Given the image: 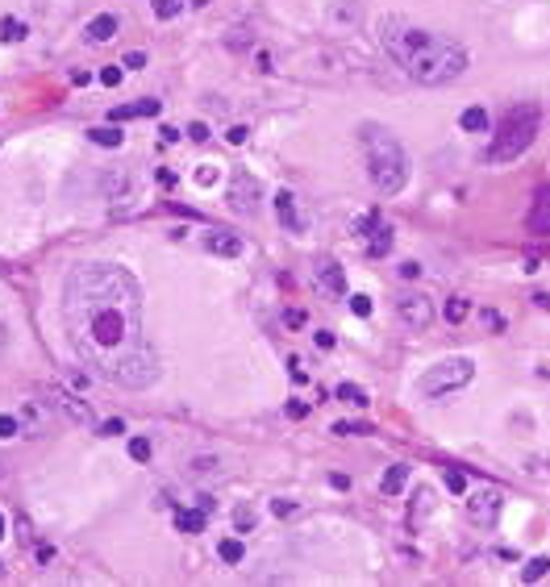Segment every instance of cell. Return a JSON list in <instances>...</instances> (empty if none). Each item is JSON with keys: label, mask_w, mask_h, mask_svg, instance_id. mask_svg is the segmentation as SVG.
<instances>
[{"label": "cell", "mask_w": 550, "mask_h": 587, "mask_svg": "<svg viewBox=\"0 0 550 587\" xmlns=\"http://www.w3.org/2000/svg\"><path fill=\"white\" fill-rule=\"evenodd\" d=\"M63 321L75 354L104 379L142 392L159 379V354L142 333V288L117 263H84L63 283Z\"/></svg>", "instance_id": "1"}, {"label": "cell", "mask_w": 550, "mask_h": 587, "mask_svg": "<svg viewBox=\"0 0 550 587\" xmlns=\"http://www.w3.org/2000/svg\"><path fill=\"white\" fill-rule=\"evenodd\" d=\"M379 46L421 88L455 84L467 71V50L455 38H442V34H429L421 25H409L405 17H384L379 21Z\"/></svg>", "instance_id": "2"}, {"label": "cell", "mask_w": 550, "mask_h": 587, "mask_svg": "<svg viewBox=\"0 0 550 587\" xmlns=\"http://www.w3.org/2000/svg\"><path fill=\"white\" fill-rule=\"evenodd\" d=\"M363 146H367V175L375 183L379 196H396L409 183V154L384 125H363Z\"/></svg>", "instance_id": "3"}, {"label": "cell", "mask_w": 550, "mask_h": 587, "mask_svg": "<svg viewBox=\"0 0 550 587\" xmlns=\"http://www.w3.org/2000/svg\"><path fill=\"white\" fill-rule=\"evenodd\" d=\"M538 130H542V109H538V104H513V109L501 117L496 134H492L488 159H492V163H513V159H521V154L534 146Z\"/></svg>", "instance_id": "4"}, {"label": "cell", "mask_w": 550, "mask_h": 587, "mask_svg": "<svg viewBox=\"0 0 550 587\" xmlns=\"http://www.w3.org/2000/svg\"><path fill=\"white\" fill-rule=\"evenodd\" d=\"M471 379H475V362L471 359H442L421 375V392L425 396H446V392L467 388Z\"/></svg>", "instance_id": "5"}, {"label": "cell", "mask_w": 550, "mask_h": 587, "mask_svg": "<svg viewBox=\"0 0 550 587\" xmlns=\"http://www.w3.org/2000/svg\"><path fill=\"white\" fill-rule=\"evenodd\" d=\"M226 200H229V209H233V213H242V217H255V213H259V180H255V175H246V171L229 175Z\"/></svg>", "instance_id": "6"}, {"label": "cell", "mask_w": 550, "mask_h": 587, "mask_svg": "<svg viewBox=\"0 0 550 587\" xmlns=\"http://www.w3.org/2000/svg\"><path fill=\"white\" fill-rule=\"evenodd\" d=\"M501 508H504V496L496 488H484V492H475V496L467 500V517H471L479 529H492V525L501 521Z\"/></svg>", "instance_id": "7"}, {"label": "cell", "mask_w": 550, "mask_h": 587, "mask_svg": "<svg viewBox=\"0 0 550 587\" xmlns=\"http://www.w3.org/2000/svg\"><path fill=\"white\" fill-rule=\"evenodd\" d=\"M396 316H401L409 329H429L434 304H429V296H421V292H401V296H396Z\"/></svg>", "instance_id": "8"}, {"label": "cell", "mask_w": 550, "mask_h": 587, "mask_svg": "<svg viewBox=\"0 0 550 587\" xmlns=\"http://www.w3.org/2000/svg\"><path fill=\"white\" fill-rule=\"evenodd\" d=\"M42 396H46V404L59 408L67 421H75V425H96V416H92L88 400H75V396H67L63 388H42Z\"/></svg>", "instance_id": "9"}, {"label": "cell", "mask_w": 550, "mask_h": 587, "mask_svg": "<svg viewBox=\"0 0 550 587\" xmlns=\"http://www.w3.org/2000/svg\"><path fill=\"white\" fill-rule=\"evenodd\" d=\"M525 229L534 237H550V183H542L530 200V213H525Z\"/></svg>", "instance_id": "10"}, {"label": "cell", "mask_w": 550, "mask_h": 587, "mask_svg": "<svg viewBox=\"0 0 550 587\" xmlns=\"http://www.w3.org/2000/svg\"><path fill=\"white\" fill-rule=\"evenodd\" d=\"M204 250L217 254V259H238V254H242V237L229 233V229H209V233H204Z\"/></svg>", "instance_id": "11"}, {"label": "cell", "mask_w": 550, "mask_h": 587, "mask_svg": "<svg viewBox=\"0 0 550 587\" xmlns=\"http://www.w3.org/2000/svg\"><path fill=\"white\" fill-rule=\"evenodd\" d=\"M313 279H317V288L325 292V296H338V300H342V292H346V271H342L338 263L321 259L317 271H313Z\"/></svg>", "instance_id": "12"}, {"label": "cell", "mask_w": 550, "mask_h": 587, "mask_svg": "<svg viewBox=\"0 0 550 587\" xmlns=\"http://www.w3.org/2000/svg\"><path fill=\"white\" fill-rule=\"evenodd\" d=\"M275 213H279V225L288 229V233H300V217H296V196L288 192V187H279L275 192Z\"/></svg>", "instance_id": "13"}, {"label": "cell", "mask_w": 550, "mask_h": 587, "mask_svg": "<svg viewBox=\"0 0 550 587\" xmlns=\"http://www.w3.org/2000/svg\"><path fill=\"white\" fill-rule=\"evenodd\" d=\"M117 25H121V21H117V17H113V13H100V17H92L88 21V30H84V38H88V42H113V38H117Z\"/></svg>", "instance_id": "14"}, {"label": "cell", "mask_w": 550, "mask_h": 587, "mask_svg": "<svg viewBox=\"0 0 550 587\" xmlns=\"http://www.w3.org/2000/svg\"><path fill=\"white\" fill-rule=\"evenodd\" d=\"M405 483H409V466H388V475L379 479V492L384 496H401Z\"/></svg>", "instance_id": "15"}, {"label": "cell", "mask_w": 550, "mask_h": 587, "mask_svg": "<svg viewBox=\"0 0 550 587\" xmlns=\"http://www.w3.org/2000/svg\"><path fill=\"white\" fill-rule=\"evenodd\" d=\"M388 250H392V229H388V225H375V229H371V237H367V254H371V259H384Z\"/></svg>", "instance_id": "16"}, {"label": "cell", "mask_w": 550, "mask_h": 587, "mask_svg": "<svg viewBox=\"0 0 550 587\" xmlns=\"http://www.w3.org/2000/svg\"><path fill=\"white\" fill-rule=\"evenodd\" d=\"M458 125H463L467 134H484V130H488V113H484L479 104H471V109L458 113Z\"/></svg>", "instance_id": "17"}, {"label": "cell", "mask_w": 550, "mask_h": 587, "mask_svg": "<svg viewBox=\"0 0 550 587\" xmlns=\"http://www.w3.org/2000/svg\"><path fill=\"white\" fill-rule=\"evenodd\" d=\"M176 529L180 533H200L204 529V512L200 508H176Z\"/></svg>", "instance_id": "18"}, {"label": "cell", "mask_w": 550, "mask_h": 587, "mask_svg": "<svg viewBox=\"0 0 550 587\" xmlns=\"http://www.w3.org/2000/svg\"><path fill=\"white\" fill-rule=\"evenodd\" d=\"M88 137L96 146H109V150H117V146L126 142V134H121L117 125H96V130H88Z\"/></svg>", "instance_id": "19"}, {"label": "cell", "mask_w": 550, "mask_h": 587, "mask_svg": "<svg viewBox=\"0 0 550 587\" xmlns=\"http://www.w3.org/2000/svg\"><path fill=\"white\" fill-rule=\"evenodd\" d=\"M359 17H363V13H359L355 0H342V4L329 8V21H334V25H338V21H342V25H359Z\"/></svg>", "instance_id": "20"}, {"label": "cell", "mask_w": 550, "mask_h": 587, "mask_svg": "<svg viewBox=\"0 0 550 587\" xmlns=\"http://www.w3.org/2000/svg\"><path fill=\"white\" fill-rule=\"evenodd\" d=\"M546 571H550V558H546V554H538V558H525V567H521V583H538Z\"/></svg>", "instance_id": "21"}, {"label": "cell", "mask_w": 550, "mask_h": 587, "mask_svg": "<svg viewBox=\"0 0 550 587\" xmlns=\"http://www.w3.org/2000/svg\"><path fill=\"white\" fill-rule=\"evenodd\" d=\"M0 42H25V21L4 17V21H0Z\"/></svg>", "instance_id": "22"}, {"label": "cell", "mask_w": 550, "mask_h": 587, "mask_svg": "<svg viewBox=\"0 0 550 587\" xmlns=\"http://www.w3.org/2000/svg\"><path fill=\"white\" fill-rule=\"evenodd\" d=\"M242 554H246V550H242V542H238V538H226V542L217 545V558H221V562H229V567H238V562H242Z\"/></svg>", "instance_id": "23"}, {"label": "cell", "mask_w": 550, "mask_h": 587, "mask_svg": "<svg viewBox=\"0 0 550 587\" xmlns=\"http://www.w3.org/2000/svg\"><path fill=\"white\" fill-rule=\"evenodd\" d=\"M467 313H471V304H467V296H451V300H446V321H451V325H458V321H467Z\"/></svg>", "instance_id": "24"}, {"label": "cell", "mask_w": 550, "mask_h": 587, "mask_svg": "<svg viewBox=\"0 0 550 587\" xmlns=\"http://www.w3.org/2000/svg\"><path fill=\"white\" fill-rule=\"evenodd\" d=\"M338 400H346V404H367V392L359 388V383H338Z\"/></svg>", "instance_id": "25"}, {"label": "cell", "mask_w": 550, "mask_h": 587, "mask_svg": "<svg viewBox=\"0 0 550 587\" xmlns=\"http://www.w3.org/2000/svg\"><path fill=\"white\" fill-rule=\"evenodd\" d=\"M150 8H154V17H159V21H171V17L183 8V0H150Z\"/></svg>", "instance_id": "26"}, {"label": "cell", "mask_w": 550, "mask_h": 587, "mask_svg": "<svg viewBox=\"0 0 550 587\" xmlns=\"http://www.w3.org/2000/svg\"><path fill=\"white\" fill-rule=\"evenodd\" d=\"M130 109H134V117H159V113H163V100H150V96H146V100H138Z\"/></svg>", "instance_id": "27"}, {"label": "cell", "mask_w": 550, "mask_h": 587, "mask_svg": "<svg viewBox=\"0 0 550 587\" xmlns=\"http://www.w3.org/2000/svg\"><path fill=\"white\" fill-rule=\"evenodd\" d=\"M217 175H221V171H217V163H200V167H196V183H200V187L217 183Z\"/></svg>", "instance_id": "28"}, {"label": "cell", "mask_w": 550, "mask_h": 587, "mask_svg": "<svg viewBox=\"0 0 550 587\" xmlns=\"http://www.w3.org/2000/svg\"><path fill=\"white\" fill-rule=\"evenodd\" d=\"M233 525H238L242 533H250V529H255V508H246V504H242V508L233 512Z\"/></svg>", "instance_id": "29"}, {"label": "cell", "mask_w": 550, "mask_h": 587, "mask_svg": "<svg viewBox=\"0 0 550 587\" xmlns=\"http://www.w3.org/2000/svg\"><path fill=\"white\" fill-rule=\"evenodd\" d=\"M130 458H134V462H146V458H150V442H146V438H130Z\"/></svg>", "instance_id": "30"}, {"label": "cell", "mask_w": 550, "mask_h": 587, "mask_svg": "<svg viewBox=\"0 0 550 587\" xmlns=\"http://www.w3.org/2000/svg\"><path fill=\"white\" fill-rule=\"evenodd\" d=\"M446 488H451V492H455V496H463V492H467V475H463V471H455V466H451V471H446Z\"/></svg>", "instance_id": "31"}, {"label": "cell", "mask_w": 550, "mask_h": 587, "mask_svg": "<svg viewBox=\"0 0 550 587\" xmlns=\"http://www.w3.org/2000/svg\"><path fill=\"white\" fill-rule=\"evenodd\" d=\"M246 137H250V130H246V125H229V130H226L229 146H246Z\"/></svg>", "instance_id": "32"}, {"label": "cell", "mask_w": 550, "mask_h": 587, "mask_svg": "<svg viewBox=\"0 0 550 587\" xmlns=\"http://www.w3.org/2000/svg\"><path fill=\"white\" fill-rule=\"evenodd\" d=\"M350 309H355V316H371V296L355 292V296H350Z\"/></svg>", "instance_id": "33"}, {"label": "cell", "mask_w": 550, "mask_h": 587, "mask_svg": "<svg viewBox=\"0 0 550 587\" xmlns=\"http://www.w3.org/2000/svg\"><path fill=\"white\" fill-rule=\"evenodd\" d=\"M100 84L104 88H117L121 84V67H100Z\"/></svg>", "instance_id": "34"}, {"label": "cell", "mask_w": 550, "mask_h": 587, "mask_svg": "<svg viewBox=\"0 0 550 587\" xmlns=\"http://www.w3.org/2000/svg\"><path fill=\"white\" fill-rule=\"evenodd\" d=\"M117 433H126V421H121V416H113V421L100 425V438H117Z\"/></svg>", "instance_id": "35"}, {"label": "cell", "mask_w": 550, "mask_h": 587, "mask_svg": "<svg viewBox=\"0 0 550 587\" xmlns=\"http://www.w3.org/2000/svg\"><path fill=\"white\" fill-rule=\"evenodd\" d=\"M21 433V421L17 416H0V438H17Z\"/></svg>", "instance_id": "36"}, {"label": "cell", "mask_w": 550, "mask_h": 587, "mask_svg": "<svg viewBox=\"0 0 550 587\" xmlns=\"http://www.w3.org/2000/svg\"><path fill=\"white\" fill-rule=\"evenodd\" d=\"M121 67H130V71H142V67H146V54H142V50H130Z\"/></svg>", "instance_id": "37"}, {"label": "cell", "mask_w": 550, "mask_h": 587, "mask_svg": "<svg viewBox=\"0 0 550 587\" xmlns=\"http://www.w3.org/2000/svg\"><path fill=\"white\" fill-rule=\"evenodd\" d=\"M188 137H192V142H209V125H204V121H192V125H188Z\"/></svg>", "instance_id": "38"}, {"label": "cell", "mask_w": 550, "mask_h": 587, "mask_svg": "<svg viewBox=\"0 0 550 587\" xmlns=\"http://www.w3.org/2000/svg\"><path fill=\"white\" fill-rule=\"evenodd\" d=\"M271 512H275V517H292V512H296V504H292V500H271Z\"/></svg>", "instance_id": "39"}, {"label": "cell", "mask_w": 550, "mask_h": 587, "mask_svg": "<svg viewBox=\"0 0 550 587\" xmlns=\"http://www.w3.org/2000/svg\"><path fill=\"white\" fill-rule=\"evenodd\" d=\"M429 504H434V496L421 488V492H417V512H412V517H425V512H429Z\"/></svg>", "instance_id": "40"}, {"label": "cell", "mask_w": 550, "mask_h": 587, "mask_svg": "<svg viewBox=\"0 0 550 587\" xmlns=\"http://www.w3.org/2000/svg\"><path fill=\"white\" fill-rule=\"evenodd\" d=\"M17 538H21L25 545L34 542V529H30V521H25V517H17Z\"/></svg>", "instance_id": "41"}, {"label": "cell", "mask_w": 550, "mask_h": 587, "mask_svg": "<svg viewBox=\"0 0 550 587\" xmlns=\"http://www.w3.org/2000/svg\"><path fill=\"white\" fill-rule=\"evenodd\" d=\"M154 180H159V187H176V171H171V167H159Z\"/></svg>", "instance_id": "42"}, {"label": "cell", "mask_w": 550, "mask_h": 587, "mask_svg": "<svg viewBox=\"0 0 550 587\" xmlns=\"http://www.w3.org/2000/svg\"><path fill=\"white\" fill-rule=\"evenodd\" d=\"M288 416H292V421H300V416H309V404H305V400H292V404H288Z\"/></svg>", "instance_id": "43"}, {"label": "cell", "mask_w": 550, "mask_h": 587, "mask_svg": "<svg viewBox=\"0 0 550 587\" xmlns=\"http://www.w3.org/2000/svg\"><path fill=\"white\" fill-rule=\"evenodd\" d=\"M396 275H401V279H417V275H421V267H417V263H401V267H396Z\"/></svg>", "instance_id": "44"}, {"label": "cell", "mask_w": 550, "mask_h": 587, "mask_svg": "<svg viewBox=\"0 0 550 587\" xmlns=\"http://www.w3.org/2000/svg\"><path fill=\"white\" fill-rule=\"evenodd\" d=\"M283 321H288L292 329H300V325H305V313H300V309H288V313H283Z\"/></svg>", "instance_id": "45"}, {"label": "cell", "mask_w": 550, "mask_h": 587, "mask_svg": "<svg viewBox=\"0 0 550 587\" xmlns=\"http://www.w3.org/2000/svg\"><path fill=\"white\" fill-rule=\"evenodd\" d=\"M334 342H338V338H334L329 329H321V333H317V346H321V350H334Z\"/></svg>", "instance_id": "46"}, {"label": "cell", "mask_w": 550, "mask_h": 587, "mask_svg": "<svg viewBox=\"0 0 550 587\" xmlns=\"http://www.w3.org/2000/svg\"><path fill=\"white\" fill-rule=\"evenodd\" d=\"M196 508H200V512H204V517H209V512H213V508H217V500H213V496H200V500H196Z\"/></svg>", "instance_id": "47"}, {"label": "cell", "mask_w": 550, "mask_h": 587, "mask_svg": "<svg viewBox=\"0 0 550 587\" xmlns=\"http://www.w3.org/2000/svg\"><path fill=\"white\" fill-rule=\"evenodd\" d=\"M34 554H38V562H50L54 558V545H34Z\"/></svg>", "instance_id": "48"}, {"label": "cell", "mask_w": 550, "mask_h": 587, "mask_svg": "<svg viewBox=\"0 0 550 587\" xmlns=\"http://www.w3.org/2000/svg\"><path fill=\"white\" fill-rule=\"evenodd\" d=\"M329 488H338V492H346V488H350V479H346V475H329Z\"/></svg>", "instance_id": "49"}, {"label": "cell", "mask_w": 550, "mask_h": 587, "mask_svg": "<svg viewBox=\"0 0 550 587\" xmlns=\"http://www.w3.org/2000/svg\"><path fill=\"white\" fill-rule=\"evenodd\" d=\"M88 80H92L88 71H71V84H75V88H84V84H88Z\"/></svg>", "instance_id": "50"}, {"label": "cell", "mask_w": 550, "mask_h": 587, "mask_svg": "<svg viewBox=\"0 0 550 587\" xmlns=\"http://www.w3.org/2000/svg\"><path fill=\"white\" fill-rule=\"evenodd\" d=\"M288 366H292V379H296V383H305V371H300V362L288 359Z\"/></svg>", "instance_id": "51"}, {"label": "cell", "mask_w": 550, "mask_h": 587, "mask_svg": "<svg viewBox=\"0 0 550 587\" xmlns=\"http://www.w3.org/2000/svg\"><path fill=\"white\" fill-rule=\"evenodd\" d=\"M534 304H538V309H550V292H538V296H534Z\"/></svg>", "instance_id": "52"}, {"label": "cell", "mask_w": 550, "mask_h": 587, "mask_svg": "<svg viewBox=\"0 0 550 587\" xmlns=\"http://www.w3.org/2000/svg\"><path fill=\"white\" fill-rule=\"evenodd\" d=\"M4 538H8V517L0 512V542H4Z\"/></svg>", "instance_id": "53"}, {"label": "cell", "mask_w": 550, "mask_h": 587, "mask_svg": "<svg viewBox=\"0 0 550 587\" xmlns=\"http://www.w3.org/2000/svg\"><path fill=\"white\" fill-rule=\"evenodd\" d=\"M4 346H8V333H4V325H0V350H4Z\"/></svg>", "instance_id": "54"}, {"label": "cell", "mask_w": 550, "mask_h": 587, "mask_svg": "<svg viewBox=\"0 0 550 587\" xmlns=\"http://www.w3.org/2000/svg\"><path fill=\"white\" fill-rule=\"evenodd\" d=\"M192 4H196V8H209V4H213V0H192Z\"/></svg>", "instance_id": "55"}, {"label": "cell", "mask_w": 550, "mask_h": 587, "mask_svg": "<svg viewBox=\"0 0 550 587\" xmlns=\"http://www.w3.org/2000/svg\"><path fill=\"white\" fill-rule=\"evenodd\" d=\"M4 575H8V571H4V562H0V579H4Z\"/></svg>", "instance_id": "56"}]
</instances>
